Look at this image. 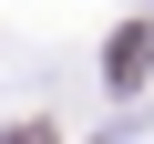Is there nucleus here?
<instances>
[{
    "label": "nucleus",
    "instance_id": "f257e3e1",
    "mask_svg": "<svg viewBox=\"0 0 154 144\" xmlns=\"http://www.w3.org/2000/svg\"><path fill=\"white\" fill-rule=\"evenodd\" d=\"M144 62H154V21H144V31H123V41H113V83H144Z\"/></svg>",
    "mask_w": 154,
    "mask_h": 144
},
{
    "label": "nucleus",
    "instance_id": "f03ea898",
    "mask_svg": "<svg viewBox=\"0 0 154 144\" xmlns=\"http://www.w3.org/2000/svg\"><path fill=\"white\" fill-rule=\"evenodd\" d=\"M21 144H51V134H41V124H31V134H21Z\"/></svg>",
    "mask_w": 154,
    "mask_h": 144
}]
</instances>
